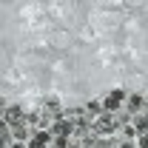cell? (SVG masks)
I'll list each match as a JSON object with an SVG mask.
<instances>
[{"mask_svg":"<svg viewBox=\"0 0 148 148\" xmlns=\"http://www.w3.org/2000/svg\"><path fill=\"white\" fill-rule=\"evenodd\" d=\"M114 131H120V125H117V117L114 114H100L97 117V123H94V134L97 137H114Z\"/></svg>","mask_w":148,"mask_h":148,"instance_id":"obj_1","label":"cell"},{"mask_svg":"<svg viewBox=\"0 0 148 148\" xmlns=\"http://www.w3.org/2000/svg\"><path fill=\"white\" fill-rule=\"evenodd\" d=\"M49 134H51V137H71V134H74V125L69 123V120L60 117V120H54V123L49 125Z\"/></svg>","mask_w":148,"mask_h":148,"instance_id":"obj_2","label":"cell"},{"mask_svg":"<svg viewBox=\"0 0 148 148\" xmlns=\"http://www.w3.org/2000/svg\"><path fill=\"white\" fill-rule=\"evenodd\" d=\"M123 100H125V91H123V88H114V91H111L108 97L103 100V108L111 114V111H117L120 106H123Z\"/></svg>","mask_w":148,"mask_h":148,"instance_id":"obj_3","label":"cell"},{"mask_svg":"<svg viewBox=\"0 0 148 148\" xmlns=\"http://www.w3.org/2000/svg\"><path fill=\"white\" fill-rule=\"evenodd\" d=\"M40 111H43L51 123H54V120H60V100H57V97H49V100L43 103V108H40Z\"/></svg>","mask_w":148,"mask_h":148,"instance_id":"obj_4","label":"cell"},{"mask_svg":"<svg viewBox=\"0 0 148 148\" xmlns=\"http://www.w3.org/2000/svg\"><path fill=\"white\" fill-rule=\"evenodd\" d=\"M6 125H17V123H23L26 120V114H23V108L20 106H6Z\"/></svg>","mask_w":148,"mask_h":148,"instance_id":"obj_5","label":"cell"},{"mask_svg":"<svg viewBox=\"0 0 148 148\" xmlns=\"http://www.w3.org/2000/svg\"><path fill=\"white\" fill-rule=\"evenodd\" d=\"M29 148H51V134L49 131H37L29 140Z\"/></svg>","mask_w":148,"mask_h":148,"instance_id":"obj_6","label":"cell"},{"mask_svg":"<svg viewBox=\"0 0 148 148\" xmlns=\"http://www.w3.org/2000/svg\"><path fill=\"white\" fill-rule=\"evenodd\" d=\"M12 134H14L17 140H26V137L32 140V137H34V134H32V128L26 125V120H23V123H17V125H12Z\"/></svg>","mask_w":148,"mask_h":148,"instance_id":"obj_7","label":"cell"},{"mask_svg":"<svg viewBox=\"0 0 148 148\" xmlns=\"http://www.w3.org/2000/svg\"><path fill=\"white\" fill-rule=\"evenodd\" d=\"M63 120H69V123H80V120H86V114H83V108H66L63 111Z\"/></svg>","mask_w":148,"mask_h":148,"instance_id":"obj_8","label":"cell"},{"mask_svg":"<svg viewBox=\"0 0 148 148\" xmlns=\"http://www.w3.org/2000/svg\"><path fill=\"white\" fill-rule=\"evenodd\" d=\"M83 114H86V120H88V117H100V114H103V103H97V100H91V103H86V108H83Z\"/></svg>","mask_w":148,"mask_h":148,"instance_id":"obj_9","label":"cell"},{"mask_svg":"<svg viewBox=\"0 0 148 148\" xmlns=\"http://www.w3.org/2000/svg\"><path fill=\"white\" fill-rule=\"evenodd\" d=\"M134 128H137V134H148V111L137 114V120H134Z\"/></svg>","mask_w":148,"mask_h":148,"instance_id":"obj_10","label":"cell"},{"mask_svg":"<svg viewBox=\"0 0 148 148\" xmlns=\"http://www.w3.org/2000/svg\"><path fill=\"white\" fill-rule=\"evenodd\" d=\"M51 148H69V137H54L51 140Z\"/></svg>","mask_w":148,"mask_h":148,"instance_id":"obj_11","label":"cell"},{"mask_svg":"<svg viewBox=\"0 0 148 148\" xmlns=\"http://www.w3.org/2000/svg\"><path fill=\"white\" fill-rule=\"evenodd\" d=\"M137 148H148V134H140V143H137Z\"/></svg>","mask_w":148,"mask_h":148,"instance_id":"obj_12","label":"cell"},{"mask_svg":"<svg viewBox=\"0 0 148 148\" xmlns=\"http://www.w3.org/2000/svg\"><path fill=\"white\" fill-rule=\"evenodd\" d=\"M12 148H26V145H17V143H14V145H12Z\"/></svg>","mask_w":148,"mask_h":148,"instance_id":"obj_13","label":"cell"}]
</instances>
